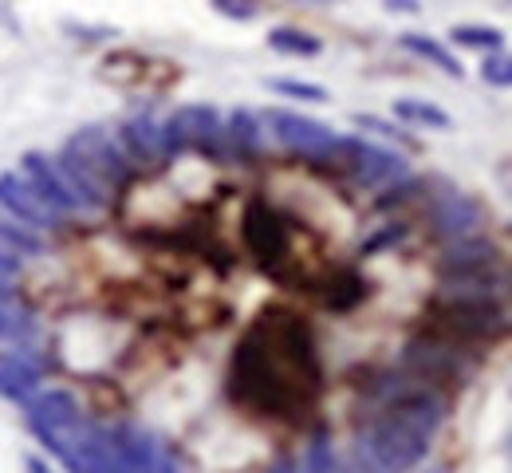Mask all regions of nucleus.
<instances>
[{"label": "nucleus", "mask_w": 512, "mask_h": 473, "mask_svg": "<svg viewBox=\"0 0 512 473\" xmlns=\"http://www.w3.org/2000/svg\"><path fill=\"white\" fill-rule=\"evenodd\" d=\"M115 142H119V150L127 154V162L134 170H138V166H142V170H146V166H162V162L186 154V146L166 131V123H154L150 115H134L127 123H119Z\"/></svg>", "instance_id": "obj_6"}, {"label": "nucleus", "mask_w": 512, "mask_h": 473, "mask_svg": "<svg viewBox=\"0 0 512 473\" xmlns=\"http://www.w3.org/2000/svg\"><path fill=\"white\" fill-rule=\"evenodd\" d=\"M264 87L276 91V95H284V99H304V103H327V99H331L327 87L308 83V79H272V75H268Z\"/></svg>", "instance_id": "obj_24"}, {"label": "nucleus", "mask_w": 512, "mask_h": 473, "mask_svg": "<svg viewBox=\"0 0 512 473\" xmlns=\"http://www.w3.org/2000/svg\"><path fill=\"white\" fill-rule=\"evenodd\" d=\"M264 123L272 127V135L284 150H292L296 158H304L312 166H320L335 146V131H327L320 119H308V115H296V111H284V107H272L264 115Z\"/></svg>", "instance_id": "obj_8"}, {"label": "nucleus", "mask_w": 512, "mask_h": 473, "mask_svg": "<svg viewBox=\"0 0 512 473\" xmlns=\"http://www.w3.org/2000/svg\"><path fill=\"white\" fill-rule=\"evenodd\" d=\"M339 470H343V458L335 454V446H327L323 438H316V442L304 450L300 466L292 473H339Z\"/></svg>", "instance_id": "obj_25"}, {"label": "nucleus", "mask_w": 512, "mask_h": 473, "mask_svg": "<svg viewBox=\"0 0 512 473\" xmlns=\"http://www.w3.org/2000/svg\"><path fill=\"white\" fill-rule=\"evenodd\" d=\"M449 40L457 48H473V52H489V56L505 48V32L485 28V24H457V28H449Z\"/></svg>", "instance_id": "obj_23"}, {"label": "nucleus", "mask_w": 512, "mask_h": 473, "mask_svg": "<svg viewBox=\"0 0 512 473\" xmlns=\"http://www.w3.org/2000/svg\"><path fill=\"white\" fill-rule=\"evenodd\" d=\"M268 48H272V52H280V56L304 60V56H320L323 40L320 36H312V32H304V28L284 24V28H272V32H268Z\"/></svg>", "instance_id": "obj_22"}, {"label": "nucleus", "mask_w": 512, "mask_h": 473, "mask_svg": "<svg viewBox=\"0 0 512 473\" xmlns=\"http://www.w3.org/2000/svg\"><path fill=\"white\" fill-rule=\"evenodd\" d=\"M44 371H48V359L40 355V347H4L0 351V399L24 406L40 391Z\"/></svg>", "instance_id": "obj_13"}, {"label": "nucleus", "mask_w": 512, "mask_h": 473, "mask_svg": "<svg viewBox=\"0 0 512 473\" xmlns=\"http://www.w3.org/2000/svg\"><path fill=\"white\" fill-rule=\"evenodd\" d=\"M394 119L426 131H453V119L430 99H394Z\"/></svg>", "instance_id": "obj_21"}, {"label": "nucleus", "mask_w": 512, "mask_h": 473, "mask_svg": "<svg viewBox=\"0 0 512 473\" xmlns=\"http://www.w3.org/2000/svg\"><path fill=\"white\" fill-rule=\"evenodd\" d=\"M430 221H434V233L438 237H449V241H461V237H473L477 225H481V205L473 202L469 194L461 190H449V194H438L430 202Z\"/></svg>", "instance_id": "obj_15"}, {"label": "nucleus", "mask_w": 512, "mask_h": 473, "mask_svg": "<svg viewBox=\"0 0 512 473\" xmlns=\"http://www.w3.org/2000/svg\"><path fill=\"white\" fill-rule=\"evenodd\" d=\"M260 150H264V131H260V119H256L253 111H233L229 115V123H225V154H233V158H241V162H249V158H260Z\"/></svg>", "instance_id": "obj_17"}, {"label": "nucleus", "mask_w": 512, "mask_h": 473, "mask_svg": "<svg viewBox=\"0 0 512 473\" xmlns=\"http://www.w3.org/2000/svg\"><path fill=\"white\" fill-rule=\"evenodd\" d=\"M0 213L16 217L20 225H28V229H36V233L64 229L67 225L64 213H60L52 202H44V198H40V190H36L28 178H20L16 170L0 174Z\"/></svg>", "instance_id": "obj_9"}, {"label": "nucleus", "mask_w": 512, "mask_h": 473, "mask_svg": "<svg viewBox=\"0 0 512 473\" xmlns=\"http://www.w3.org/2000/svg\"><path fill=\"white\" fill-rule=\"evenodd\" d=\"M99 75L115 87H130V91H166L182 79V71L166 60H150L142 52H111L103 60Z\"/></svg>", "instance_id": "obj_10"}, {"label": "nucleus", "mask_w": 512, "mask_h": 473, "mask_svg": "<svg viewBox=\"0 0 512 473\" xmlns=\"http://www.w3.org/2000/svg\"><path fill=\"white\" fill-rule=\"evenodd\" d=\"M505 288H509V269L501 257L485 261V265L442 272V300H497V304H505Z\"/></svg>", "instance_id": "obj_12"}, {"label": "nucleus", "mask_w": 512, "mask_h": 473, "mask_svg": "<svg viewBox=\"0 0 512 473\" xmlns=\"http://www.w3.org/2000/svg\"><path fill=\"white\" fill-rule=\"evenodd\" d=\"M209 4L229 20H256L264 12V0H209Z\"/></svg>", "instance_id": "obj_27"}, {"label": "nucleus", "mask_w": 512, "mask_h": 473, "mask_svg": "<svg viewBox=\"0 0 512 473\" xmlns=\"http://www.w3.org/2000/svg\"><path fill=\"white\" fill-rule=\"evenodd\" d=\"M351 123H355L359 131H375V135L390 138V142H406V146H410V138H406V131H398L394 123H386V119H379V115H355Z\"/></svg>", "instance_id": "obj_28"}, {"label": "nucleus", "mask_w": 512, "mask_h": 473, "mask_svg": "<svg viewBox=\"0 0 512 473\" xmlns=\"http://www.w3.org/2000/svg\"><path fill=\"white\" fill-rule=\"evenodd\" d=\"M44 249H48L44 245V233H36V229L20 225L16 217L0 213V253L24 261V257H44Z\"/></svg>", "instance_id": "obj_19"}, {"label": "nucleus", "mask_w": 512, "mask_h": 473, "mask_svg": "<svg viewBox=\"0 0 512 473\" xmlns=\"http://www.w3.org/2000/svg\"><path fill=\"white\" fill-rule=\"evenodd\" d=\"M430 442L418 438L414 430L398 426L394 418H386L383 410L367 422V430L359 434V454H367L383 473H406L426 458Z\"/></svg>", "instance_id": "obj_5"}, {"label": "nucleus", "mask_w": 512, "mask_h": 473, "mask_svg": "<svg viewBox=\"0 0 512 473\" xmlns=\"http://www.w3.org/2000/svg\"><path fill=\"white\" fill-rule=\"evenodd\" d=\"M64 154L67 162L87 178V182H95L103 194H111V198H119L123 190L130 186V178H134V166L127 162V154L119 150V142L111 131H103V127H83V131H75V135L64 142Z\"/></svg>", "instance_id": "obj_4"}, {"label": "nucleus", "mask_w": 512, "mask_h": 473, "mask_svg": "<svg viewBox=\"0 0 512 473\" xmlns=\"http://www.w3.org/2000/svg\"><path fill=\"white\" fill-rule=\"evenodd\" d=\"M386 12H406V16H418L422 12V0H383Z\"/></svg>", "instance_id": "obj_32"}, {"label": "nucleus", "mask_w": 512, "mask_h": 473, "mask_svg": "<svg viewBox=\"0 0 512 473\" xmlns=\"http://www.w3.org/2000/svg\"><path fill=\"white\" fill-rule=\"evenodd\" d=\"M268 473H292V466H280V470H268Z\"/></svg>", "instance_id": "obj_34"}, {"label": "nucleus", "mask_w": 512, "mask_h": 473, "mask_svg": "<svg viewBox=\"0 0 512 473\" xmlns=\"http://www.w3.org/2000/svg\"><path fill=\"white\" fill-rule=\"evenodd\" d=\"M398 48H402V52H410V56H418V60H426V64H434V68H442L449 79H461V60L449 52V44L434 40V36L402 32V36H398Z\"/></svg>", "instance_id": "obj_18"}, {"label": "nucleus", "mask_w": 512, "mask_h": 473, "mask_svg": "<svg viewBox=\"0 0 512 473\" xmlns=\"http://www.w3.org/2000/svg\"><path fill=\"white\" fill-rule=\"evenodd\" d=\"M402 375H410L418 387L434 383H461L469 375V363L461 359V347H449L442 339H414L402 351Z\"/></svg>", "instance_id": "obj_7"}, {"label": "nucleus", "mask_w": 512, "mask_h": 473, "mask_svg": "<svg viewBox=\"0 0 512 473\" xmlns=\"http://www.w3.org/2000/svg\"><path fill=\"white\" fill-rule=\"evenodd\" d=\"M402 233H406V225H390V229H383L379 237L363 241V253H379V249H386V245H394V241H398Z\"/></svg>", "instance_id": "obj_29"}, {"label": "nucleus", "mask_w": 512, "mask_h": 473, "mask_svg": "<svg viewBox=\"0 0 512 473\" xmlns=\"http://www.w3.org/2000/svg\"><path fill=\"white\" fill-rule=\"evenodd\" d=\"M292 4H316L320 8V4H331V0H292Z\"/></svg>", "instance_id": "obj_33"}, {"label": "nucleus", "mask_w": 512, "mask_h": 473, "mask_svg": "<svg viewBox=\"0 0 512 473\" xmlns=\"http://www.w3.org/2000/svg\"><path fill=\"white\" fill-rule=\"evenodd\" d=\"M20 272H24V265L16 257L0 253V284H20Z\"/></svg>", "instance_id": "obj_30"}, {"label": "nucleus", "mask_w": 512, "mask_h": 473, "mask_svg": "<svg viewBox=\"0 0 512 473\" xmlns=\"http://www.w3.org/2000/svg\"><path fill=\"white\" fill-rule=\"evenodd\" d=\"M481 79H485L489 87H501V91H505L512 83V60L505 52H493V56L481 64Z\"/></svg>", "instance_id": "obj_26"}, {"label": "nucleus", "mask_w": 512, "mask_h": 473, "mask_svg": "<svg viewBox=\"0 0 512 473\" xmlns=\"http://www.w3.org/2000/svg\"><path fill=\"white\" fill-rule=\"evenodd\" d=\"M225 395L256 418H308L323 395L316 328L296 312H260L229 359Z\"/></svg>", "instance_id": "obj_1"}, {"label": "nucleus", "mask_w": 512, "mask_h": 473, "mask_svg": "<svg viewBox=\"0 0 512 473\" xmlns=\"http://www.w3.org/2000/svg\"><path fill=\"white\" fill-rule=\"evenodd\" d=\"M485 261H497V249H493L489 237L473 233V237H461V241L449 245L446 253H442V261H438V269L453 272V269H469V265H485Z\"/></svg>", "instance_id": "obj_20"}, {"label": "nucleus", "mask_w": 512, "mask_h": 473, "mask_svg": "<svg viewBox=\"0 0 512 473\" xmlns=\"http://www.w3.org/2000/svg\"><path fill=\"white\" fill-rule=\"evenodd\" d=\"M509 332V312L497 300H442L426 324V336L449 347H481Z\"/></svg>", "instance_id": "obj_3"}, {"label": "nucleus", "mask_w": 512, "mask_h": 473, "mask_svg": "<svg viewBox=\"0 0 512 473\" xmlns=\"http://www.w3.org/2000/svg\"><path fill=\"white\" fill-rule=\"evenodd\" d=\"M241 237H245V249L260 269L268 272L272 280L280 284H292V288H312L323 284L320 272H312L304 265V257L312 265H323L320 253H304V229L300 221H292L288 213H280L276 205H268L264 198H253L245 217H241Z\"/></svg>", "instance_id": "obj_2"}, {"label": "nucleus", "mask_w": 512, "mask_h": 473, "mask_svg": "<svg viewBox=\"0 0 512 473\" xmlns=\"http://www.w3.org/2000/svg\"><path fill=\"white\" fill-rule=\"evenodd\" d=\"M339 473H383V470H379V466H375L367 454H359V450H355V458H347Z\"/></svg>", "instance_id": "obj_31"}, {"label": "nucleus", "mask_w": 512, "mask_h": 473, "mask_svg": "<svg viewBox=\"0 0 512 473\" xmlns=\"http://www.w3.org/2000/svg\"><path fill=\"white\" fill-rule=\"evenodd\" d=\"M16 174H20V178H28V182L40 190V198L56 205V209L64 213L67 221L83 217V209H79V202L71 198V190L64 186V178H60V170H56V162H52L48 154H40V150H28V154L20 158V166H16Z\"/></svg>", "instance_id": "obj_14"}, {"label": "nucleus", "mask_w": 512, "mask_h": 473, "mask_svg": "<svg viewBox=\"0 0 512 473\" xmlns=\"http://www.w3.org/2000/svg\"><path fill=\"white\" fill-rule=\"evenodd\" d=\"M166 131L178 138L186 150L197 154H213V158H225V123L221 115L209 107V103H186L178 107L170 119H166Z\"/></svg>", "instance_id": "obj_11"}, {"label": "nucleus", "mask_w": 512, "mask_h": 473, "mask_svg": "<svg viewBox=\"0 0 512 473\" xmlns=\"http://www.w3.org/2000/svg\"><path fill=\"white\" fill-rule=\"evenodd\" d=\"M36 343H40V324L20 304V296L0 300V347H36Z\"/></svg>", "instance_id": "obj_16"}]
</instances>
